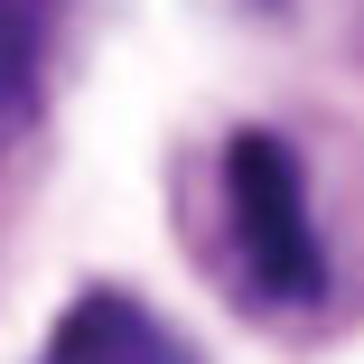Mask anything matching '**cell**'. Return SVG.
<instances>
[{
    "mask_svg": "<svg viewBox=\"0 0 364 364\" xmlns=\"http://www.w3.org/2000/svg\"><path fill=\"white\" fill-rule=\"evenodd\" d=\"M225 215H234V243H243V271H252L262 299H318L327 289V252H318V225H309V178H299L289 140L234 131Z\"/></svg>",
    "mask_w": 364,
    "mask_h": 364,
    "instance_id": "1",
    "label": "cell"
},
{
    "mask_svg": "<svg viewBox=\"0 0 364 364\" xmlns=\"http://www.w3.org/2000/svg\"><path fill=\"white\" fill-rule=\"evenodd\" d=\"M38 364H187V346H178V327L159 309H140L131 289H85V299L47 327Z\"/></svg>",
    "mask_w": 364,
    "mask_h": 364,
    "instance_id": "2",
    "label": "cell"
},
{
    "mask_svg": "<svg viewBox=\"0 0 364 364\" xmlns=\"http://www.w3.org/2000/svg\"><path fill=\"white\" fill-rule=\"evenodd\" d=\"M38 122V0H0V150Z\"/></svg>",
    "mask_w": 364,
    "mask_h": 364,
    "instance_id": "3",
    "label": "cell"
}]
</instances>
